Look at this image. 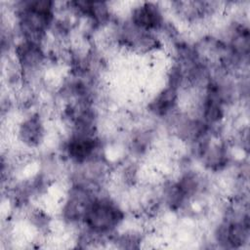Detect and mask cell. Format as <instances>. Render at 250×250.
Masks as SVG:
<instances>
[{
	"instance_id": "obj_1",
	"label": "cell",
	"mask_w": 250,
	"mask_h": 250,
	"mask_svg": "<svg viewBox=\"0 0 250 250\" xmlns=\"http://www.w3.org/2000/svg\"><path fill=\"white\" fill-rule=\"evenodd\" d=\"M10 10L19 39L46 43L57 15V2L21 0L12 2Z\"/></svg>"
},
{
	"instance_id": "obj_2",
	"label": "cell",
	"mask_w": 250,
	"mask_h": 250,
	"mask_svg": "<svg viewBox=\"0 0 250 250\" xmlns=\"http://www.w3.org/2000/svg\"><path fill=\"white\" fill-rule=\"evenodd\" d=\"M126 217L127 213L123 204L115 196L103 190L95 195L88 205L79 229H83L106 243L122 229Z\"/></svg>"
},
{
	"instance_id": "obj_3",
	"label": "cell",
	"mask_w": 250,
	"mask_h": 250,
	"mask_svg": "<svg viewBox=\"0 0 250 250\" xmlns=\"http://www.w3.org/2000/svg\"><path fill=\"white\" fill-rule=\"evenodd\" d=\"M60 156L70 168L106 159L104 142L100 135L67 132L60 144Z\"/></svg>"
},
{
	"instance_id": "obj_4",
	"label": "cell",
	"mask_w": 250,
	"mask_h": 250,
	"mask_svg": "<svg viewBox=\"0 0 250 250\" xmlns=\"http://www.w3.org/2000/svg\"><path fill=\"white\" fill-rule=\"evenodd\" d=\"M47 125L43 113L33 109L24 112L16 126V139L22 148L36 150L47 139Z\"/></svg>"
},
{
	"instance_id": "obj_5",
	"label": "cell",
	"mask_w": 250,
	"mask_h": 250,
	"mask_svg": "<svg viewBox=\"0 0 250 250\" xmlns=\"http://www.w3.org/2000/svg\"><path fill=\"white\" fill-rule=\"evenodd\" d=\"M126 20L135 27L160 35L167 21L164 8L158 2H138L129 10Z\"/></svg>"
},
{
	"instance_id": "obj_6",
	"label": "cell",
	"mask_w": 250,
	"mask_h": 250,
	"mask_svg": "<svg viewBox=\"0 0 250 250\" xmlns=\"http://www.w3.org/2000/svg\"><path fill=\"white\" fill-rule=\"evenodd\" d=\"M181 92L164 85L147 102L148 114L161 121H166L180 110Z\"/></svg>"
}]
</instances>
